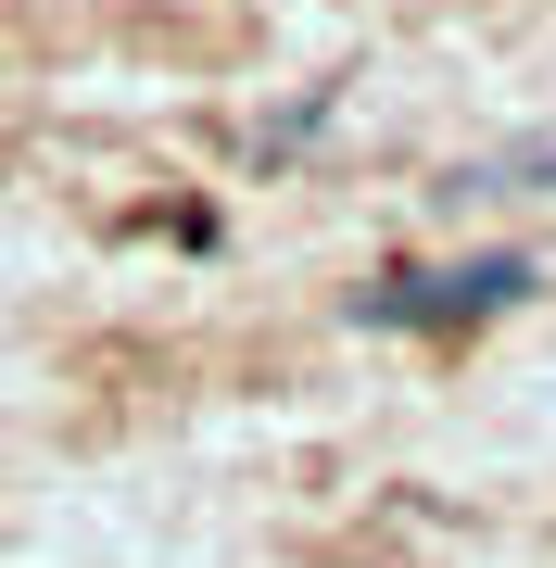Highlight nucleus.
Instances as JSON below:
<instances>
[{"instance_id": "nucleus-1", "label": "nucleus", "mask_w": 556, "mask_h": 568, "mask_svg": "<svg viewBox=\"0 0 556 568\" xmlns=\"http://www.w3.org/2000/svg\"><path fill=\"white\" fill-rule=\"evenodd\" d=\"M518 291H532V253H481V265H431V278H380L367 304V328H455V316H494V304H518Z\"/></svg>"}]
</instances>
